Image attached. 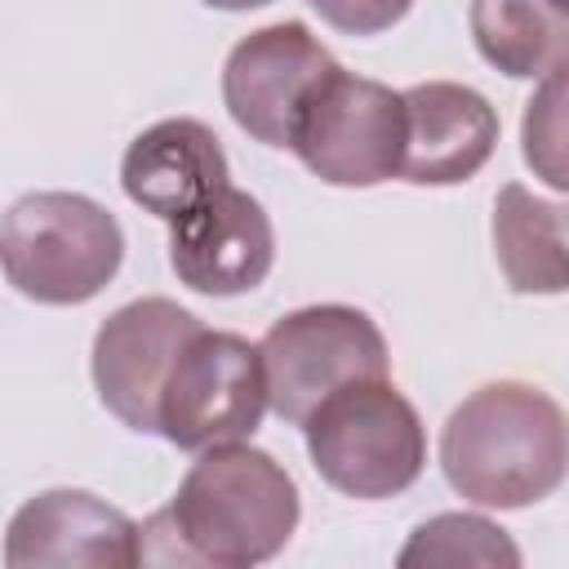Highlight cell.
I'll return each mask as SVG.
<instances>
[{
	"instance_id": "6da1fadb",
	"label": "cell",
	"mask_w": 569,
	"mask_h": 569,
	"mask_svg": "<svg viewBox=\"0 0 569 569\" xmlns=\"http://www.w3.org/2000/svg\"><path fill=\"white\" fill-rule=\"evenodd\" d=\"M302 516L293 476L253 445L204 449L173 502L142 525V565L249 569L284 551Z\"/></svg>"
},
{
	"instance_id": "7a4b0ae2",
	"label": "cell",
	"mask_w": 569,
	"mask_h": 569,
	"mask_svg": "<svg viewBox=\"0 0 569 569\" xmlns=\"http://www.w3.org/2000/svg\"><path fill=\"white\" fill-rule=\"evenodd\" d=\"M440 471L476 507L516 511L542 502L569 476V418L533 382H485L445 418Z\"/></svg>"
},
{
	"instance_id": "3957f363",
	"label": "cell",
	"mask_w": 569,
	"mask_h": 569,
	"mask_svg": "<svg viewBox=\"0 0 569 569\" xmlns=\"http://www.w3.org/2000/svg\"><path fill=\"white\" fill-rule=\"evenodd\" d=\"M316 476L360 502H382L418 485L427 427L391 378H360L325 396L302 422Z\"/></svg>"
},
{
	"instance_id": "277c9868",
	"label": "cell",
	"mask_w": 569,
	"mask_h": 569,
	"mask_svg": "<svg viewBox=\"0 0 569 569\" xmlns=\"http://www.w3.org/2000/svg\"><path fill=\"white\" fill-rule=\"evenodd\" d=\"M0 262L22 298L80 307L116 280L124 231L111 209L80 191H31L0 222Z\"/></svg>"
},
{
	"instance_id": "5b68a950",
	"label": "cell",
	"mask_w": 569,
	"mask_h": 569,
	"mask_svg": "<svg viewBox=\"0 0 569 569\" xmlns=\"http://www.w3.org/2000/svg\"><path fill=\"white\" fill-rule=\"evenodd\" d=\"M405 138V89L333 67L302 102L289 151L329 187H378L400 178Z\"/></svg>"
},
{
	"instance_id": "8992f818",
	"label": "cell",
	"mask_w": 569,
	"mask_h": 569,
	"mask_svg": "<svg viewBox=\"0 0 569 569\" xmlns=\"http://www.w3.org/2000/svg\"><path fill=\"white\" fill-rule=\"evenodd\" d=\"M262 369L271 409L302 427L311 409L347 382L391 378V351L378 320L347 302H316L280 316L262 333Z\"/></svg>"
},
{
	"instance_id": "52a82bcc",
	"label": "cell",
	"mask_w": 569,
	"mask_h": 569,
	"mask_svg": "<svg viewBox=\"0 0 569 569\" xmlns=\"http://www.w3.org/2000/svg\"><path fill=\"white\" fill-rule=\"evenodd\" d=\"M271 409L262 347L231 329H200L173 360L160 391V436L173 449L240 445Z\"/></svg>"
},
{
	"instance_id": "ba28073f",
	"label": "cell",
	"mask_w": 569,
	"mask_h": 569,
	"mask_svg": "<svg viewBox=\"0 0 569 569\" xmlns=\"http://www.w3.org/2000/svg\"><path fill=\"white\" fill-rule=\"evenodd\" d=\"M200 316L173 298H138L111 311L89 351L98 400L138 436H160V391L178 351L200 333Z\"/></svg>"
},
{
	"instance_id": "9c48e42d",
	"label": "cell",
	"mask_w": 569,
	"mask_h": 569,
	"mask_svg": "<svg viewBox=\"0 0 569 569\" xmlns=\"http://www.w3.org/2000/svg\"><path fill=\"white\" fill-rule=\"evenodd\" d=\"M338 67V58L307 31V22H271L249 31L222 67L227 116L262 147H289L293 120L311 89Z\"/></svg>"
},
{
	"instance_id": "30bf717a",
	"label": "cell",
	"mask_w": 569,
	"mask_h": 569,
	"mask_svg": "<svg viewBox=\"0 0 569 569\" xmlns=\"http://www.w3.org/2000/svg\"><path fill=\"white\" fill-rule=\"evenodd\" d=\"M276 262V227L258 196L240 187L213 191L187 218L169 222L173 276L209 298H236L258 289Z\"/></svg>"
},
{
	"instance_id": "8fae6325",
	"label": "cell",
	"mask_w": 569,
	"mask_h": 569,
	"mask_svg": "<svg viewBox=\"0 0 569 569\" xmlns=\"http://www.w3.org/2000/svg\"><path fill=\"white\" fill-rule=\"evenodd\" d=\"M142 560V525L89 489H44L27 498L4 533V565H93L129 569Z\"/></svg>"
},
{
	"instance_id": "7c38bea8",
	"label": "cell",
	"mask_w": 569,
	"mask_h": 569,
	"mask_svg": "<svg viewBox=\"0 0 569 569\" xmlns=\"http://www.w3.org/2000/svg\"><path fill=\"white\" fill-rule=\"evenodd\" d=\"M409 138L400 178L413 187H458L476 178L498 147V111L458 80H422L405 89Z\"/></svg>"
},
{
	"instance_id": "4fadbf2b",
	"label": "cell",
	"mask_w": 569,
	"mask_h": 569,
	"mask_svg": "<svg viewBox=\"0 0 569 569\" xmlns=\"http://www.w3.org/2000/svg\"><path fill=\"white\" fill-rule=\"evenodd\" d=\"M227 178H231V164L218 133L191 116L156 120L124 147V160H120L124 196L164 222L187 218L196 204L222 191Z\"/></svg>"
},
{
	"instance_id": "5bb4252c",
	"label": "cell",
	"mask_w": 569,
	"mask_h": 569,
	"mask_svg": "<svg viewBox=\"0 0 569 569\" xmlns=\"http://www.w3.org/2000/svg\"><path fill=\"white\" fill-rule=\"evenodd\" d=\"M489 231L511 293H569V200L507 182L493 200Z\"/></svg>"
},
{
	"instance_id": "9a60e30c",
	"label": "cell",
	"mask_w": 569,
	"mask_h": 569,
	"mask_svg": "<svg viewBox=\"0 0 569 569\" xmlns=\"http://www.w3.org/2000/svg\"><path fill=\"white\" fill-rule=\"evenodd\" d=\"M471 40L511 80L547 76L569 58V9L560 0H471Z\"/></svg>"
},
{
	"instance_id": "2e32d148",
	"label": "cell",
	"mask_w": 569,
	"mask_h": 569,
	"mask_svg": "<svg viewBox=\"0 0 569 569\" xmlns=\"http://www.w3.org/2000/svg\"><path fill=\"white\" fill-rule=\"evenodd\" d=\"M396 560L405 569H413V565H507V569H516L520 565V547L489 516L440 511V516L422 520L409 533V542L400 547Z\"/></svg>"
},
{
	"instance_id": "e0dca14e",
	"label": "cell",
	"mask_w": 569,
	"mask_h": 569,
	"mask_svg": "<svg viewBox=\"0 0 569 569\" xmlns=\"http://www.w3.org/2000/svg\"><path fill=\"white\" fill-rule=\"evenodd\" d=\"M520 156L533 178L569 196V58L538 76L520 116Z\"/></svg>"
},
{
	"instance_id": "ac0fdd59",
	"label": "cell",
	"mask_w": 569,
	"mask_h": 569,
	"mask_svg": "<svg viewBox=\"0 0 569 569\" xmlns=\"http://www.w3.org/2000/svg\"><path fill=\"white\" fill-rule=\"evenodd\" d=\"M307 4L342 36H382L413 9V0H307Z\"/></svg>"
},
{
	"instance_id": "d6986e66",
	"label": "cell",
	"mask_w": 569,
	"mask_h": 569,
	"mask_svg": "<svg viewBox=\"0 0 569 569\" xmlns=\"http://www.w3.org/2000/svg\"><path fill=\"white\" fill-rule=\"evenodd\" d=\"M200 4H209V9H227V13H244V9H262V4H271V0H200Z\"/></svg>"
},
{
	"instance_id": "ffe728a7",
	"label": "cell",
	"mask_w": 569,
	"mask_h": 569,
	"mask_svg": "<svg viewBox=\"0 0 569 569\" xmlns=\"http://www.w3.org/2000/svg\"><path fill=\"white\" fill-rule=\"evenodd\" d=\"M560 4H565V9H569V0H560Z\"/></svg>"
}]
</instances>
